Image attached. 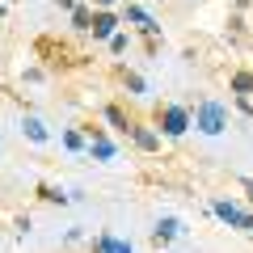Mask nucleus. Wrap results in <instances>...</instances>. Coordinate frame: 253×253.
<instances>
[{"instance_id":"f257e3e1","label":"nucleus","mask_w":253,"mask_h":253,"mask_svg":"<svg viewBox=\"0 0 253 253\" xmlns=\"http://www.w3.org/2000/svg\"><path fill=\"white\" fill-rule=\"evenodd\" d=\"M34 55L46 63V68H59V72H72V68H81V63H84V55L76 51V46L59 42V38H38Z\"/></svg>"},{"instance_id":"f03ea898","label":"nucleus","mask_w":253,"mask_h":253,"mask_svg":"<svg viewBox=\"0 0 253 253\" xmlns=\"http://www.w3.org/2000/svg\"><path fill=\"white\" fill-rule=\"evenodd\" d=\"M194 126H199L203 135H219V131L228 126V110L219 106V101H203L199 114H194Z\"/></svg>"},{"instance_id":"7ed1b4c3","label":"nucleus","mask_w":253,"mask_h":253,"mask_svg":"<svg viewBox=\"0 0 253 253\" xmlns=\"http://www.w3.org/2000/svg\"><path fill=\"white\" fill-rule=\"evenodd\" d=\"M156 126H161V135H186L190 114L181 106H156Z\"/></svg>"},{"instance_id":"20e7f679","label":"nucleus","mask_w":253,"mask_h":253,"mask_svg":"<svg viewBox=\"0 0 253 253\" xmlns=\"http://www.w3.org/2000/svg\"><path fill=\"white\" fill-rule=\"evenodd\" d=\"M211 211H215L224 224H232V228H241V232H253V215L249 211H241L236 203H224V199H215L211 203Z\"/></svg>"},{"instance_id":"39448f33","label":"nucleus","mask_w":253,"mask_h":253,"mask_svg":"<svg viewBox=\"0 0 253 253\" xmlns=\"http://www.w3.org/2000/svg\"><path fill=\"white\" fill-rule=\"evenodd\" d=\"M114 26H118V17L101 9V13H93V26H89V34H93V38H114Z\"/></svg>"},{"instance_id":"423d86ee","label":"nucleus","mask_w":253,"mask_h":253,"mask_svg":"<svg viewBox=\"0 0 253 253\" xmlns=\"http://www.w3.org/2000/svg\"><path fill=\"white\" fill-rule=\"evenodd\" d=\"M126 135L135 139V148H144V152H156V148H161V135H156V131H148V126H131V131H126Z\"/></svg>"},{"instance_id":"0eeeda50","label":"nucleus","mask_w":253,"mask_h":253,"mask_svg":"<svg viewBox=\"0 0 253 253\" xmlns=\"http://www.w3.org/2000/svg\"><path fill=\"white\" fill-rule=\"evenodd\" d=\"M97 253H131V245L118 241V236H97V245H93Z\"/></svg>"},{"instance_id":"6e6552de","label":"nucleus","mask_w":253,"mask_h":253,"mask_svg":"<svg viewBox=\"0 0 253 253\" xmlns=\"http://www.w3.org/2000/svg\"><path fill=\"white\" fill-rule=\"evenodd\" d=\"M181 232V224H177V219H161V224H156V245H165V241H173V236H177Z\"/></svg>"},{"instance_id":"1a4fd4ad","label":"nucleus","mask_w":253,"mask_h":253,"mask_svg":"<svg viewBox=\"0 0 253 253\" xmlns=\"http://www.w3.org/2000/svg\"><path fill=\"white\" fill-rule=\"evenodd\" d=\"M232 93H241V97H253V72H236V76H232Z\"/></svg>"},{"instance_id":"9d476101","label":"nucleus","mask_w":253,"mask_h":253,"mask_svg":"<svg viewBox=\"0 0 253 253\" xmlns=\"http://www.w3.org/2000/svg\"><path fill=\"white\" fill-rule=\"evenodd\" d=\"M106 118H110V123L118 126V131H131V126H135V118H126V114H123L118 106H106Z\"/></svg>"},{"instance_id":"9b49d317","label":"nucleus","mask_w":253,"mask_h":253,"mask_svg":"<svg viewBox=\"0 0 253 253\" xmlns=\"http://www.w3.org/2000/svg\"><path fill=\"white\" fill-rule=\"evenodd\" d=\"M72 26H76V30H89V26H93V13L84 9V4H76V9H72Z\"/></svg>"},{"instance_id":"f8f14e48","label":"nucleus","mask_w":253,"mask_h":253,"mask_svg":"<svg viewBox=\"0 0 253 253\" xmlns=\"http://www.w3.org/2000/svg\"><path fill=\"white\" fill-rule=\"evenodd\" d=\"M26 135L34 139V144H42V139H46V126L38 123V118H26Z\"/></svg>"},{"instance_id":"ddd939ff","label":"nucleus","mask_w":253,"mask_h":253,"mask_svg":"<svg viewBox=\"0 0 253 253\" xmlns=\"http://www.w3.org/2000/svg\"><path fill=\"white\" fill-rule=\"evenodd\" d=\"M93 156L110 161V156H114V144H110V139H101V135H93Z\"/></svg>"},{"instance_id":"4468645a","label":"nucleus","mask_w":253,"mask_h":253,"mask_svg":"<svg viewBox=\"0 0 253 253\" xmlns=\"http://www.w3.org/2000/svg\"><path fill=\"white\" fill-rule=\"evenodd\" d=\"M123 84H126V89H131V93H144V81H139L135 72H123Z\"/></svg>"},{"instance_id":"2eb2a0df","label":"nucleus","mask_w":253,"mask_h":253,"mask_svg":"<svg viewBox=\"0 0 253 253\" xmlns=\"http://www.w3.org/2000/svg\"><path fill=\"white\" fill-rule=\"evenodd\" d=\"M38 194H42L46 203H63V194H59V190H51V186H38Z\"/></svg>"},{"instance_id":"dca6fc26","label":"nucleus","mask_w":253,"mask_h":253,"mask_svg":"<svg viewBox=\"0 0 253 253\" xmlns=\"http://www.w3.org/2000/svg\"><path fill=\"white\" fill-rule=\"evenodd\" d=\"M110 51L123 55V51H126V34H114V38H110Z\"/></svg>"},{"instance_id":"f3484780","label":"nucleus","mask_w":253,"mask_h":253,"mask_svg":"<svg viewBox=\"0 0 253 253\" xmlns=\"http://www.w3.org/2000/svg\"><path fill=\"white\" fill-rule=\"evenodd\" d=\"M97 4H114V0H97Z\"/></svg>"}]
</instances>
